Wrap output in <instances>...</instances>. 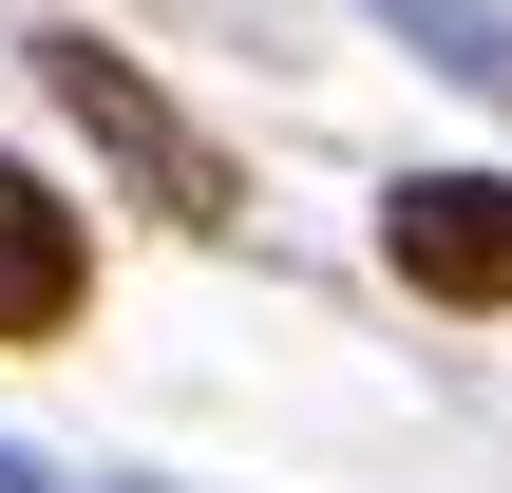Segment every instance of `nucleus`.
Instances as JSON below:
<instances>
[{
  "mask_svg": "<svg viewBox=\"0 0 512 493\" xmlns=\"http://www.w3.org/2000/svg\"><path fill=\"white\" fill-rule=\"evenodd\" d=\"M95 304V228L38 190V171H0V342H57Z\"/></svg>",
  "mask_w": 512,
  "mask_h": 493,
  "instance_id": "7ed1b4c3",
  "label": "nucleus"
},
{
  "mask_svg": "<svg viewBox=\"0 0 512 493\" xmlns=\"http://www.w3.org/2000/svg\"><path fill=\"white\" fill-rule=\"evenodd\" d=\"M0 493H114V475H38V456H19V437H0Z\"/></svg>",
  "mask_w": 512,
  "mask_h": 493,
  "instance_id": "39448f33",
  "label": "nucleus"
},
{
  "mask_svg": "<svg viewBox=\"0 0 512 493\" xmlns=\"http://www.w3.org/2000/svg\"><path fill=\"white\" fill-rule=\"evenodd\" d=\"M380 38H399L418 76H456V95L512 114V0H380Z\"/></svg>",
  "mask_w": 512,
  "mask_h": 493,
  "instance_id": "20e7f679",
  "label": "nucleus"
},
{
  "mask_svg": "<svg viewBox=\"0 0 512 493\" xmlns=\"http://www.w3.org/2000/svg\"><path fill=\"white\" fill-rule=\"evenodd\" d=\"M380 266L456 323H512V171H399L380 190Z\"/></svg>",
  "mask_w": 512,
  "mask_h": 493,
  "instance_id": "f03ea898",
  "label": "nucleus"
},
{
  "mask_svg": "<svg viewBox=\"0 0 512 493\" xmlns=\"http://www.w3.org/2000/svg\"><path fill=\"white\" fill-rule=\"evenodd\" d=\"M38 95H57V114H76V133H95V152L171 209V228H228V209H247V171H228V152H209V133H190L133 57H114V38H38Z\"/></svg>",
  "mask_w": 512,
  "mask_h": 493,
  "instance_id": "f257e3e1",
  "label": "nucleus"
}]
</instances>
